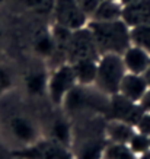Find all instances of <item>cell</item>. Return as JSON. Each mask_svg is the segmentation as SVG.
Here are the masks:
<instances>
[{
  "label": "cell",
  "instance_id": "7c38bea8",
  "mask_svg": "<svg viewBox=\"0 0 150 159\" xmlns=\"http://www.w3.org/2000/svg\"><path fill=\"white\" fill-rule=\"evenodd\" d=\"M122 60L128 73L144 75V72L150 66V53L131 44L126 50V53L122 54Z\"/></svg>",
  "mask_w": 150,
  "mask_h": 159
},
{
  "label": "cell",
  "instance_id": "f546056e",
  "mask_svg": "<svg viewBox=\"0 0 150 159\" xmlns=\"http://www.w3.org/2000/svg\"><path fill=\"white\" fill-rule=\"evenodd\" d=\"M3 34H5V28H3V22H2V19H0V41H2V38H3Z\"/></svg>",
  "mask_w": 150,
  "mask_h": 159
},
{
  "label": "cell",
  "instance_id": "d6a6232c",
  "mask_svg": "<svg viewBox=\"0 0 150 159\" xmlns=\"http://www.w3.org/2000/svg\"><path fill=\"white\" fill-rule=\"evenodd\" d=\"M6 2H7V0H0V6H2V5H5Z\"/></svg>",
  "mask_w": 150,
  "mask_h": 159
},
{
  "label": "cell",
  "instance_id": "52a82bcc",
  "mask_svg": "<svg viewBox=\"0 0 150 159\" xmlns=\"http://www.w3.org/2000/svg\"><path fill=\"white\" fill-rule=\"evenodd\" d=\"M101 54L98 51L96 43L89 26L72 31L67 48V63H74L85 58H99Z\"/></svg>",
  "mask_w": 150,
  "mask_h": 159
},
{
  "label": "cell",
  "instance_id": "ac0fdd59",
  "mask_svg": "<svg viewBox=\"0 0 150 159\" xmlns=\"http://www.w3.org/2000/svg\"><path fill=\"white\" fill-rule=\"evenodd\" d=\"M32 48H34L35 56L41 58H47L51 60L54 54V39L51 35V31H39L34 35V41H32Z\"/></svg>",
  "mask_w": 150,
  "mask_h": 159
},
{
  "label": "cell",
  "instance_id": "8992f818",
  "mask_svg": "<svg viewBox=\"0 0 150 159\" xmlns=\"http://www.w3.org/2000/svg\"><path fill=\"white\" fill-rule=\"evenodd\" d=\"M77 85L74 72L70 63L60 64L53 69L48 77V88H47V98L54 108H60L64 98L73 88Z\"/></svg>",
  "mask_w": 150,
  "mask_h": 159
},
{
  "label": "cell",
  "instance_id": "1f68e13d",
  "mask_svg": "<svg viewBox=\"0 0 150 159\" xmlns=\"http://www.w3.org/2000/svg\"><path fill=\"white\" fill-rule=\"evenodd\" d=\"M3 63V53H2V50H0V64Z\"/></svg>",
  "mask_w": 150,
  "mask_h": 159
},
{
  "label": "cell",
  "instance_id": "4fadbf2b",
  "mask_svg": "<svg viewBox=\"0 0 150 159\" xmlns=\"http://www.w3.org/2000/svg\"><path fill=\"white\" fill-rule=\"evenodd\" d=\"M149 83L146 80L143 75H136V73H126V76L122 79L120 85V93H122L126 98H128L133 102H139L141 97L147 91Z\"/></svg>",
  "mask_w": 150,
  "mask_h": 159
},
{
  "label": "cell",
  "instance_id": "7a4b0ae2",
  "mask_svg": "<svg viewBox=\"0 0 150 159\" xmlns=\"http://www.w3.org/2000/svg\"><path fill=\"white\" fill-rule=\"evenodd\" d=\"M109 95L102 92L96 85H76L64 98L60 110L70 118L77 120L90 116L107 114Z\"/></svg>",
  "mask_w": 150,
  "mask_h": 159
},
{
  "label": "cell",
  "instance_id": "d4e9b609",
  "mask_svg": "<svg viewBox=\"0 0 150 159\" xmlns=\"http://www.w3.org/2000/svg\"><path fill=\"white\" fill-rule=\"evenodd\" d=\"M136 131L150 136V112H144L136 125Z\"/></svg>",
  "mask_w": 150,
  "mask_h": 159
},
{
  "label": "cell",
  "instance_id": "4316f807",
  "mask_svg": "<svg viewBox=\"0 0 150 159\" xmlns=\"http://www.w3.org/2000/svg\"><path fill=\"white\" fill-rule=\"evenodd\" d=\"M0 159H10V150L5 146L2 139H0Z\"/></svg>",
  "mask_w": 150,
  "mask_h": 159
},
{
  "label": "cell",
  "instance_id": "f1b7e54d",
  "mask_svg": "<svg viewBox=\"0 0 150 159\" xmlns=\"http://www.w3.org/2000/svg\"><path fill=\"white\" fill-rule=\"evenodd\" d=\"M143 76L146 77V80H147V83H149V86H150V66L147 67V70L144 72V75H143Z\"/></svg>",
  "mask_w": 150,
  "mask_h": 159
},
{
  "label": "cell",
  "instance_id": "836d02e7",
  "mask_svg": "<svg viewBox=\"0 0 150 159\" xmlns=\"http://www.w3.org/2000/svg\"><path fill=\"white\" fill-rule=\"evenodd\" d=\"M10 159H19V158H12V156H10Z\"/></svg>",
  "mask_w": 150,
  "mask_h": 159
},
{
  "label": "cell",
  "instance_id": "cb8c5ba5",
  "mask_svg": "<svg viewBox=\"0 0 150 159\" xmlns=\"http://www.w3.org/2000/svg\"><path fill=\"white\" fill-rule=\"evenodd\" d=\"M77 2L80 5V7H82V10L85 12V15L89 18V20H90V18L96 12L98 6L101 3V0H77Z\"/></svg>",
  "mask_w": 150,
  "mask_h": 159
},
{
  "label": "cell",
  "instance_id": "9a60e30c",
  "mask_svg": "<svg viewBox=\"0 0 150 159\" xmlns=\"http://www.w3.org/2000/svg\"><path fill=\"white\" fill-rule=\"evenodd\" d=\"M136 133V129L133 125L127 124L126 121L121 120H107L105 124V134L108 142L114 143H126L128 145L130 139Z\"/></svg>",
  "mask_w": 150,
  "mask_h": 159
},
{
  "label": "cell",
  "instance_id": "5b68a950",
  "mask_svg": "<svg viewBox=\"0 0 150 159\" xmlns=\"http://www.w3.org/2000/svg\"><path fill=\"white\" fill-rule=\"evenodd\" d=\"M10 156L19 159H74L72 149L68 146L48 136H42L35 143L26 148L12 150Z\"/></svg>",
  "mask_w": 150,
  "mask_h": 159
},
{
  "label": "cell",
  "instance_id": "4dcf8cb0",
  "mask_svg": "<svg viewBox=\"0 0 150 159\" xmlns=\"http://www.w3.org/2000/svg\"><path fill=\"white\" fill-rule=\"evenodd\" d=\"M133 2H136V0H120V3H121L122 6H126V5H130V3H133Z\"/></svg>",
  "mask_w": 150,
  "mask_h": 159
},
{
  "label": "cell",
  "instance_id": "d6986e66",
  "mask_svg": "<svg viewBox=\"0 0 150 159\" xmlns=\"http://www.w3.org/2000/svg\"><path fill=\"white\" fill-rule=\"evenodd\" d=\"M24 10L37 16H47L54 10V0H13Z\"/></svg>",
  "mask_w": 150,
  "mask_h": 159
},
{
  "label": "cell",
  "instance_id": "44dd1931",
  "mask_svg": "<svg viewBox=\"0 0 150 159\" xmlns=\"http://www.w3.org/2000/svg\"><path fill=\"white\" fill-rule=\"evenodd\" d=\"M131 44L150 53V24L134 26L130 29Z\"/></svg>",
  "mask_w": 150,
  "mask_h": 159
},
{
  "label": "cell",
  "instance_id": "277c9868",
  "mask_svg": "<svg viewBox=\"0 0 150 159\" xmlns=\"http://www.w3.org/2000/svg\"><path fill=\"white\" fill-rule=\"evenodd\" d=\"M127 69L121 54L107 53L98 58L96 85L107 95H114L120 92V85L126 76Z\"/></svg>",
  "mask_w": 150,
  "mask_h": 159
},
{
  "label": "cell",
  "instance_id": "ffe728a7",
  "mask_svg": "<svg viewBox=\"0 0 150 159\" xmlns=\"http://www.w3.org/2000/svg\"><path fill=\"white\" fill-rule=\"evenodd\" d=\"M102 159H137V155L130 149V146L126 143H114L108 142L105 146Z\"/></svg>",
  "mask_w": 150,
  "mask_h": 159
},
{
  "label": "cell",
  "instance_id": "6da1fadb",
  "mask_svg": "<svg viewBox=\"0 0 150 159\" xmlns=\"http://www.w3.org/2000/svg\"><path fill=\"white\" fill-rule=\"evenodd\" d=\"M28 97L16 89L0 97V139L12 152L35 143L44 136L42 124Z\"/></svg>",
  "mask_w": 150,
  "mask_h": 159
},
{
  "label": "cell",
  "instance_id": "9c48e42d",
  "mask_svg": "<svg viewBox=\"0 0 150 159\" xmlns=\"http://www.w3.org/2000/svg\"><path fill=\"white\" fill-rule=\"evenodd\" d=\"M48 77L44 69H31L24 76V92L28 98H42L47 97Z\"/></svg>",
  "mask_w": 150,
  "mask_h": 159
},
{
  "label": "cell",
  "instance_id": "603a6c76",
  "mask_svg": "<svg viewBox=\"0 0 150 159\" xmlns=\"http://www.w3.org/2000/svg\"><path fill=\"white\" fill-rule=\"evenodd\" d=\"M15 89V76L6 64H0V97Z\"/></svg>",
  "mask_w": 150,
  "mask_h": 159
},
{
  "label": "cell",
  "instance_id": "7402d4cb",
  "mask_svg": "<svg viewBox=\"0 0 150 159\" xmlns=\"http://www.w3.org/2000/svg\"><path fill=\"white\" fill-rule=\"evenodd\" d=\"M128 146L137 156L141 153H146L147 150H150V136L136 131L128 142Z\"/></svg>",
  "mask_w": 150,
  "mask_h": 159
},
{
  "label": "cell",
  "instance_id": "8fae6325",
  "mask_svg": "<svg viewBox=\"0 0 150 159\" xmlns=\"http://www.w3.org/2000/svg\"><path fill=\"white\" fill-rule=\"evenodd\" d=\"M47 136L70 148L73 139V121L61 111V114H57L50 120Z\"/></svg>",
  "mask_w": 150,
  "mask_h": 159
},
{
  "label": "cell",
  "instance_id": "484cf974",
  "mask_svg": "<svg viewBox=\"0 0 150 159\" xmlns=\"http://www.w3.org/2000/svg\"><path fill=\"white\" fill-rule=\"evenodd\" d=\"M139 104H140L141 108H143L146 112H150V86L147 88V91L144 92V95L141 97V99L139 101Z\"/></svg>",
  "mask_w": 150,
  "mask_h": 159
},
{
  "label": "cell",
  "instance_id": "ba28073f",
  "mask_svg": "<svg viewBox=\"0 0 150 159\" xmlns=\"http://www.w3.org/2000/svg\"><path fill=\"white\" fill-rule=\"evenodd\" d=\"M53 15L55 24L72 31L83 28L89 22L77 0H54Z\"/></svg>",
  "mask_w": 150,
  "mask_h": 159
},
{
  "label": "cell",
  "instance_id": "5bb4252c",
  "mask_svg": "<svg viewBox=\"0 0 150 159\" xmlns=\"http://www.w3.org/2000/svg\"><path fill=\"white\" fill-rule=\"evenodd\" d=\"M136 105L137 102L130 101L128 98H126L120 92L114 93V95H109V102H108V110L107 114H105V118L107 120L126 121Z\"/></svg>",
  "mask_w": 150,
  "mask_h": 159
},
{
  "label": "cell",
  "instance_id": "83f0119b",
  "mask_svg": "<svg viewBox=\"0 0 150 159\" xmlns=\"http://www.w3.org/2000/svg\"><path fill=\"white\" fill-rule=\"evenodd\" d=\"M137 159H150V150H147L146 153H141L137 156Z\"/></svg>",
  "mask_w": 150,
  "mask_h": 159
},
{
  "label": "cell",
  "instance_id": "e575fe53",
  "mask_svg": "<svg viewBox=\"0 0 150 159\" xmlns=\"http://www.w3.org/2000/svg\"><path fill=\"white\" fill-rule=\"evenodd\" d=\"M112 2H120V0H112Z\"/></svg>",
  "mask_w": 150,
  "mask_h": 159
},
{
  "label": "cell",
  "instance_id": "2e32d148",
  "mask_svg": "<svg viewBox=\"0 0 150 159\" xmlns=\"http://www.w3.org/2000/svg\"><path fill=\"white\" fill-rule=\"evenodd\" d=\"M70 64L79 85H95L98 73V58H85Z\"/></svg>",
  "mask_w": 150,
  "mask_h": 159
},
{
  "label": "cell",
  "instance_id": "30bf717a",
  "mask_svg": "<svg viewBox=\"0 0 150 159\" xmlns=\"http://www.w3.org/2000/svg\"><path fill=\"white\" fill-rule=\"evenodd\" d=\"M130 28L150 24V0H136L122 6V18Z\"/></svg>",
  "mask_w": 150,
  "mask_h": 159
},
{
  "label": "cell",
  "instance_id": "e0dca14e",
  "mask_svg": "<svg viewBox=\"0 0 150 159\" xmlns=\"http://www.w3.org/2000/svg\"><path fill=\"white\" fill-rule=\"evenodd\" d=\"M122 18V5L120 2L112 0H101L96 12L93 13L90 20H99V22H109Z\"/></svg>",
  "mask_w": 150,
  "mask_h": 159
},
{
  "label": "cell",
  "instance_id": "3957f363",
  "mask_svg": "<svg viewBox=\"0 0 150 159\" xmlns=\"http://www.w3.org/2000/svg\"><path fill=\"white\" fill-rule=\"evenodd\" d=\"M87 26L92 31L98 51L101 56L107 53H115L122 56L131 45V28L122 19L109 20V22L89 20Z\"/></svg>",
  "mask_w": 150,
  "mask_h": 159
}]
</instances>
